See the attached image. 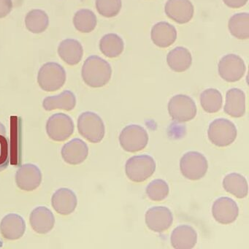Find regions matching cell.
<instances>
[{"mask_svg":"<svg viewBox=\"0 0 249 249\" xmlns=\"http://www.w3.org/2000/svg\"><path fill=\"white\" fill-rule=\"evenodd\" d=\"M84 83L91 88H101L108 84L112 76V68L107 61L99 56H89L81 71Z\"/></svg>","mask_w":249,"mask_h":249,"instance_id":"1","label":"cell"},{"mask_svg":"<svg viewBox=\"0 0 249 249\" xmlns=\"http://www.w3.org/2000/svg\"><path fill=\"white\" fill-rule=\"evenodd\" d=\"M65 68L56 62H47L39 70L37 83L45 91L53 92L60 89L66 82Z\"/></svg>","mask_w":249,"mask_h":249,"instance_id":"2","label":"cell"},{"mask_svg":"<svg viewBox=\"0 0 249 249\" xmlns=\"http://www.w3.org/2000/svg\"><path fill=\"white\" fill-rule=\"evenodd\" d=\"M80 135L89 142L98 143L104 138L106 128L103 119L93 112L81 113L78 119Z\"/></svg>","mask_w":249,"mask_h":249,"instance_id":"3","label":"cell"},{"mask_svg":"<svg viewBox=\"0 0 249 249\" xmlns=\"http://www.w3.org/2000/svg\"><path fill=\"white\" fill-rule=\"evenodd\" d=\"M156 167L155 161L150 156H135L126 161L125 172L129 180L135 183H141L153 176Z\"/></svg>","mask_w":249,"mask_h":249,"instance_id":"4","label":"cell"},{"mask_svg":"<svg viewBox=\"0 0 249 249\" xmlns=\"http://www.w3.org/2000/svg\"><path fill=\"white\" fill-rule=\"evenodd\" d=\"M210 141L218 147L231 145L237 138V129L232 122L226 119H215L208 130Z\"/></svg>","mask_w":249,"mask_h":249,"instance_id":"5","label":"cell"},{"mask_svg":"<svg viewBox=\"0 0 249 249\" xmlns=\"http://www.w3.org/2000/svg\"><path fill=\"white\" fill-rule=\"evenodd\" d=\"M182 175L191 180L202 178L208 169V161L205 156L196 151H189L182 157L180 161Z\"/></svg>","mask_w":249,"mask_h":249,"instance_id":"6","label":"cell"},{"mask_svg":"<svg viewBox=\"0 0 249 249\" xmlns=\"http://www.w3.org/2000/svg\"><path fill=\"white\" fill-rule=\"evenodd\" d=\"M148 135L144 128L136 124L124 128L119 135V142L125 151L135 153L144 149L148 145Z\"/></svg>","mask_w":249,"mask_h":249,"instance_id":"7","label":"cell"},{"mask_svg":"<svg viewBox=\"0 0 249 249\" xmlns=\"http://www.w3.org/2000/svg\"><path fill=\"white\" fill-rule=\"evenodd\" d=\"M168 111L173 121L178 123H183L195 119L196 106L195 101L189 96L178 94L170 99Z\"/></svg>","mask_w":249,"mask_h":249,"instance_id":"8","label":"cell"},{"mask_svg":"<svg viewBox=\"0 0 249 249\" xmlns=\"http://www.w3.org/2000/svg\"><path fill=\"white\" fill-rule=\"evenodd\" d=\"M46 128L47 135L52 141L63 142L72 136L75 124L68 115L59 113L49 118Z\"/></svg>","mask_w":249,"mask_h":249,"instance_id":"9","label":"cell"},{"mask_svg":"<svg viewBox=\"0 0 249 249\" xmlns=\"http://www.w3.org/2000/svg\"><path fill=\"white\" fill-rule=\"evenodd\" d=\"M218 74L227 82L234 83L240 81L246 71L244 61L235 54L223 56L218 62Z\"/></svg>","mask_w":249,"mask_h":249,"instance_id":"10","label":"cell"},{"mask_svg":"<svg viewBox=\"0 0 249 249\" xmlns=\"http://www.w3.org/2000/svg\"><path fill=\"white\" fill-rule=\"evenodd\" d=\"M42 173L36 164H24L17 170L16 183L20 189L26 192H32L41 184Z\"/></svg>","mask_w":249,"mask_h":249,"instance_id":"11","label":"cell"},{"mask_svg":"<svg viewBox=\"0 0 249 249\" xmlns=\"http://www.w3.org/2000/svg\"><path fill=\"white\" fill-rule=\"evenodd\" d=\"M171 211L164 206L150 208L145 213V224L148 229L155 232H162L168 230L173 224Z\"/></svg>","mask_w":249,"mask_h":249,"instance_id":"12","label":"cell"},{"mask_svg":"<svg viewBox=\"0 0 249 249\" xmlns=\"http://www.w3.org/2000/svg\"><path fill=\"white\" fill-rule=\"evenodd\" d=\"M164 11L167 17L175 22L184 24L193 18L195 8L189 0H168Z\"/></svg>","mask_w":249,"mask_h":249,"instance_id":"13","label":"cell"},{"mask_svg":"<svg viewBox=\"0 0 249 249\" xmlns=\"http://www.w3.org/2000/svg\"><path fill=\"white\" fill-rule=\"evenodd\" d=\"M213 216L217 222L222 224H231L239 215L237 203L231 198L221 197L213 204Z\"/></svg>","mask_w":249,"mask_h":249,"instance_id":"14","label":"cell"},{"mask_svg":"<svg viewBox=\"0 0 249 249\" xmlns=\"http://www.w3.org/2000/svg\"><path fill=\"white\" fill-rule=\"evenodd\" d=\"M61 154L65 162L77 165L87 160L89 156V147L82 140L75 138L64 145Z\"/></svg>","mask_w":249,"mask_h":249,"instance_id":"15","label":"cell"},{"mask_svg":"<svg viewBox=\"0 0 249 249\" xmlns=\"http://www.w3.org/2000/svg\"><path fill=\"white\" fill-rule=\"evenodd\" d=\"M78 199L73 191L68 188H61L56 191L52 198V205L56 213L68 215L75 211Z\"/></svg>","mask_w":249,"mask_h":249,"instance_id":"16","label":"cell"},{"mask_svg":"<svg viewBox=\"0 0 249 249\" xmlns=\"http://www.w3.org/2000/svg\"><path fill=\"white\" fill-rule=\"evenodd\" d=\"M25 231V221L18 214H8L0 223V232L7 240H18L24 235Z\"/></svg>","mask_w":249,"mask_h":249,"instance_id":"17","label":"cell"},{"mask_svg":"<svg viewBox=\"0 0 249 249\" xmlns=\"http://www.w3.org/2000/svg\"><path fill=\"white\" fill-rule=\"evenodd\" d=\"M30 223L36 232L47 234L54 227L55 217L52 211L46 207H37L30 214Z\"/></svg>","mask_w":249,"mask_h":249,"instance_id":"18","label":"cell"},{"mask_svg":"<svg viewBox=\"0 0 249 249\" xmlns=\"http://www.w3.org/2000/svg\"><path fill=\"white\" fill-rule=\"evenodd\" d=\"M176 27L166 21L157 23L151 29V40L160 48H167L172 46L177 39Z\"/></svg>","mask_w":249,"mask_h":249,"instance_id":"19","label":"cell"},{"mask_svg":"<svg viewBox=\"0 0 249 249\" xmlns=\"http://www.w3.org/2000/svg\"><path fill=\"white\" fill-rule=\"evenodd\" d=\"M58 54L67 65L74 66L80 63L84 56V49L78 40L65 39L58 47Z\"/></svg>","mask_w":249,"mask_h":249,"instance_id":"20","label":"cell"},{"mask_svg":"<svg viewBox=\"0 0 249 249\" xmlns=\"http://www.w3.org/2000/svg\"><path fill=\"white\" fill-rule=\"evenodd\" d=\"M170 241L176 249H193L197 241V234L190 226L180 225L173 230Z\"/></svg>","mask_w":249,"mask_h":249,"instance_id":"21","label":"cell"},{"mask_svg":"<svg viewBox=\"0 0 249 249\" xmlns=\"http://www.w3.org/2000/svg\"><path fill=\"white\" fill-rule=\"evenodd\" d=\"M224 112L234 118L243 117L246 113V95L239 89H231L226 95Z\"/></svg>","mask_w":249,"mask_h":249,"instance_id":"22","label":"cell"},{"mask_svg":"<svg viewBox=\"0 0 249 249\" xmlns=\"http://www.w3.org/2000/svg\"><path fill=\"white\" fill-rule=\"evenodd\" d=\"M76 106V97L69 90L64 91L59 95L46 97L43 102V107L47 111L60 109L67 111L73 110Z\"/></svg>","mask_w":249,"mask_h":249,"instance_id":"23","label":"cell"},{"mask_svg":"<svg viewBox=\"0 0 249 249\" xmlns=\"http://www.w3.org/2000/svg\"><path fill=\"white\" fill-rule=\"evenodd\" d=\"M167 62L170 69L174 72H185L192 65V54L186 48L177 47L169 52Z\"/></svg>","mask_w":249,"mask_h":249,"instance_id":"24","label":"cell"},{"mask_svg":"<svg viewBox=\"0 0 249 249\" xmlns=\"http://www.w3.org/2000/svg\"><path fill=\"white\" fill-rule=\"evenodd\" d=\"M223 187L228 193L239 199L246 197L249 192L246 178L236 173H230L225 176L223 180Z\"/></svg>","mask_w":249,"mask_h":249,"instance_id":"25","label":"cell"},{"mask_svg":"<svg viewBox=\"0 0 249 249\" xmlns=\"http://www.w3.org/2000/svg\"><path fill=\"white\" fill-rule=\"evenodd\" d=\"M100 49L106 57H119L123 53L124 43L120 36L115 33H109L100 40Z\"/></svg>","mask_w":249,"mask_h":249,"instance_id":"26","label":"cell"},{"mask_svg":"<svg viewBox=\"0 0 249 249\" xmlns=\"http://www.w3.org/2000/svg\"><path fill=\"white\" fill-rule=\"evenodd\" d=\"M26 28L34 34L44 33L49 26V17L43 10L34 9L30 11L25 17Z\"/></svg>","mask_w":249,"mask_h":249,"instance_id":"27","label":"cell"},{"mask_svg":"<svg viewBox=\"0 0 249 249\" xmlns=\"http://www.w3.org/2000/svg\"><path fill=\"white\" fill-rule=\"evenodd\" d=\"M230 34L239 40L249 38V14L248 13L234 14L229 20Z\"/></svg>","mask_w":249,"mask_h":249,"instance_id":"28","label":"cell"},{"mask_svg":"<svg viewBox=\"0 0 249 249\" xmlns=\"http://www.w3.org/2000/svg\"><path fill=\"white\" fill-rule=\"evenodd\" d=\"M73 24L80 33H90L97 27V17L91 10L81 9L75 13Z\"/></svg>","mask_w":249,"mask_h":249,"instance_id":"29","label":"cell"},{"mask_svg":"<svg viewBox=\"0 0 249 249\" xmlns=\"http://www.w3.org/2000/svg\"><path fill=\"white\" fill-rule=\"evenodd\" d=\"M222 103V95L215 89H208L200 94L201 106L207 113H215L219 111Z\"/></svg>","mask_w":249,"mask_h":249,"instance_id":"30","label":"cell"},{"mask_svg":"<svg viewBox=\"0 0 249 249\" xmlns=\"http://www.w3.org/2000/svg\"><path fill=\"white\" fill-rule=\"evenodd\" d=\"M97 12L106 18L119 15L122 7V0H96Z\"/></svg>","mask_w":249,"mask_h":249,"instance_id":"31","label":"cell"},{"mask_svg":"<svg viewBox=\"0 0 249 249\" xmlns=\"http://www.w3.org/2000/svg\"><path fill=\"white\" fill-rule=\"evenodd\" d=\"M146 194L151 200H164L169 195L168 184L161 179L153 180L147 186Z\"/></svg>","mask_w":249,"mask_h":249,"instance_id":"32","label":"cell"},{"mask_svg":"<svg viewBox=\"0 0 249 249\" xmlns=\"http://www.w3.org/2000/svg\"><path fill=\"white\" fill-rule=\"evenodd\" d=\"M13 7L12 0H0V18L8 17L12 11Z\"/></svg>","mask_w":249,"mask_h":249,"instance_id":"33","label":"cell"},{"mask_svg":"<svg viewBox=\"0 0 249 249\" xmlns=\"http://www.w3.org/2000/svg\"><path fill=\"white\" fill-rule=\"evenodd\" d=\"M249 0H223L224 3L230 8H240L246 5Z\"/></svg>","mask_w":249,"mask_h":249,"instance_id":"34","label":"cell"}]
</instances>
